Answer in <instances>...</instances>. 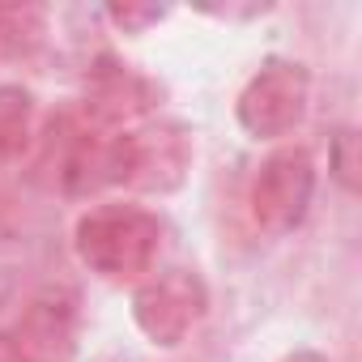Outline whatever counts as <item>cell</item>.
I'll return each instance as SVG.
<instances>
[{
	"label": "cell",
	"mask_w": 362,
	"mask_h": 362,
	"mask_svg": "<svg viewBox=\"0 0 362 362\" xmlns=\"http://www.w3.org/2000/svg\"><path fill=\"white\" fill-rule=\"evenodd\" d=\"M162 218L141 205H98L77 218L73 247L81 264L107 281L145 277L162 252Z\"/></svg>",
	"instance_id": "6da1fadb"
},
{
	"label": "cell",
	"mask_w": 362,
	"mask_h": 362,
	"mask_svg": "<svg viewBox=\"0 0 362 362\" xmlns=\"http://www.w3.org/2000/svg\"><path fill=\"white\" fill-rule=\"evenodd\" d=\"M192 166V136L184 124H141L103 141V184L128 192H175Z\"/></svg>",
	"instance_id": "7a4b0ae2"
},
{
	"label": "cell",
	"mask_w": 362,
	"mask_h": 362,
	"mask_svg": "<svg viewBox=\"0 0 362 362\" xmlns=\"http://www.w3.org/2000/svg\"><path fill=\"white\" fill-rule=\"evenodd\" d=\"M307 103H311V73L298 60L273 56L252 73L235 111H239V124H243L247 136L277 141V136H290L303 124Z\"/></svg>",
	"instance_id": "3957f363"
},
{
	"label": "cell",
	"mask_w": 362,
	"mask_h": 362,
	"mask_svg": "<svg viewBox=\"0 0 362 362\" xmlns=\"http://www.w3.org/2000/svg\"><path fill=\"white\" fill-rule=\"evenodd\" d=\"M209 311V290L192 269H166V273H149L136 294H132V320L136 328L162 345L175 349L184 345L188 332L205 320Z\"/></svg>",
	"instance_id": "277c9868"
},
{
	"label": "cell",
	"mask_w": 362,
	"mask_h": 362,
	"mask_svg": "<svg viewBox=\"0 0 362 362\" xmlns=\"http://www.w3.org/2000/svg\"><path fill=\"white\" fill-rule=\"evenodd\" d=\"M315 197V162L307 149H277L260 162L252 179V218L264 235H290Z\"/></svg>",
	"instance_id": "5b68a950"
},
{
	"label": "cell",
	"mask_w": 362,
	"mask_h": 362,
	"mask_svg": "<svg viewBox=\"0 0 362 362\" xmlns=\"http://www.w3.org/2000/svg\"><path fill=\"white\" fill-rule=\"evenodd\" d=\"M77 332H81L77 294L69 286H47L26 303L13 341L26 362H69L77 354Z\"/></svg>",
	"instance_id": "8992f818"
},
{
	"label": "cell",
	"mask_w": 362,
	"mask_h": 362,
	"mask_svg": "<svg viewBox=\"0 0 362 362\" xmlns=\"http://www.w3.org/2000/svg\"><path fill=\"white\" fill-rule=\"evenodd\" d=\"M86 124L90 128H128L158 107V86L128 64L98 60L86 77Z\"/></svg>",
	"instance_id": "52a82bcc"
},
{
	"label": "cell",
	"mask_w": 362,
	"mask_h": 362,
	"mask_svg": "<svg viewBox=\"0 0 362 362\" xmlns=\"http://www.w3.org/2000/svg\"><path fill=\"white\" fill-rule=\"evenodd\" d=\"M35 136V94L22 86H0V158L26 153Z\"/></svg>",
	"instance_id": "ba28073f"
},
{
	"label": "cell",
	"mask_w": 362,
	"mask_h": 362,
	"mask_svg": "<svg viewBox=\"0 0 362 362\" xmlns=\"http://www.w3.org/2000/svg\"><path fill=\"white\" fill-rule=\"evenodd\" d=\"M107 18H111L124 35H141L145 26L162 22V9H153V5H115V9H107Z\"/></svg>",
	"instance_id": "9c48e42d"
},
{
	"label": "cell",
	"mask_w": 362,
	"mask_h": 362,
	"mask_svg": "<svg viewBox=\"0 0 362 362\" xmlns=\"http://www.w3.org/2000/svg\"><path fill=\"white\" fill-rule=\"evenodd\" d=\"M0 362H26L18 341H13V332H5V328H0Z\"/></svg>",
	"instance_id": "30bf717a"
},
{
	"label": "cell",
	"mask_w": 362,
	"mask_h": 362,
	"mask_svg": "<svg viewBox=\"0 0 362 362\" xmlns=\"http://www.w3.org/2000/svg\"><path fill=\"white\" fill-rule=\"evenodd\" d=\"M281 362H328V358L315 354V349H298V354H290V358H281Z\"/></svg>",
	"instance_id": "8fae6325"
}]
</instances>
